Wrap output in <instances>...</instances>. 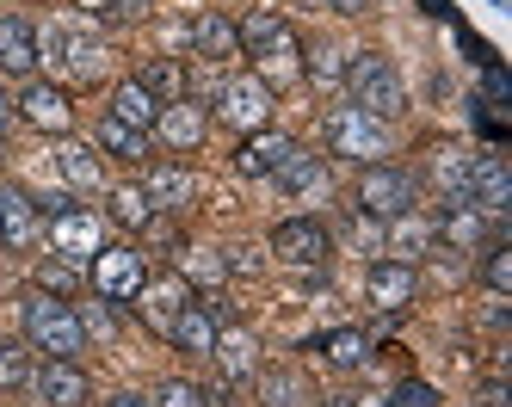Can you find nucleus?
Listing matches in <instances>:
<instances>
[{"label":"nucleus","mask_w":512,"mask_h":407,"mask_svg":"<svg viewBox=\"0 0 512 407\" xmlns=\"http://www.w3.org/2000/svg\"><path fill=\"white\" fill-rule=\"evenodd\" d=\"M19 321H25V346H31V352H44V358H81V352H87L81 309L68 303V296H50V290L31 284Z\"/></svg>","instance_id":"obj_1"},{"label":"nucleus","mask_w":512,"mask_h":407,"mask_svg":"<svg viewBox=\"0 0 512 407\" xmlns=\"http://www.w3.org/2000/svg\"><path fill=\"white\" fill-rule=\"evenodd\" d=\"M346 105H358V111H371V118H383V124H395L401 111H408V81H401V68L383 56V50H352V62H346Z\"/></svg>","instance_id":"obj_2"},{"label":"nucleus","mask_w":512,"mask_h":407,"mask_svg":"<svg viewBox=\"0 0 512 407\" xmlns=\"http://www.w3.org/2000/svg\"><path fill=\"white\" fill-rule=\"evenodd\" d=\"M321 142H327V155H340V161H383L395 155V124L371 118V111H358V105H334L321 118Z\"/></svg>","instance_id":"obj_3"},{"label":"nucleus","mask_w":512,"mask_h":407,"mask_svg":"<svg viewBox=\"0 0 512 407\" xmlns=\"http://www.w3.org/2000/svg\"><path fill=\"white\" fill-rule=\"evenodd\" d=\"M235 37H241V56L260 62V81H266V87H272V74H303V62H297V31L284 25V13L253 7V13L235 25Z\"/></svg>","instance_id":"obj_4"},{"label":"nucleus","mask_w":512,"mask_h":407,"mask_svg":"<svg viewBox=\"0 0 512 407\" xmlns=\"http://www.w3.org/2000/svg\"><path fill=\"white\" fill-rule=\"evenodd\" d=\"M358 216H377V222H389V216H408L414 204H420V179L408 173V167H395V161H371L358 173Z\"/></svg>","instance_id":"obj_5"},{"label":"nucleus","mask_w":512,"mask_h":407,"mask_svg":"<svg viewBox=\"0 0 512 407\" xmlns=\"http://www.w3.org/2000/svg\"><path fill=\"white\" fill-rule=\"evenodd\" d=\"M87 284L99 303H136V290L149 284V266H142V247H124V241H105L93 259H87Z\"/></svg>","instance_id":"obj_6"},{"label":"nucleus","mask_w":512,"mask_h":407,"mask_svg":"<svg viewBox=\"0 0 512 407\" xmlns=\"http://www.w3.org/2000/svg\"><path fill=\"white\" fill-rule=\"evenodd\" d=\"M272 105H278V93L260 74H235V81L216 87V124H229L235 136H253V130L272 124Z\"/></svg>","instance_id":"obj_7"},{"label":"nucleus","mask_w":512,"mask_h":407,"mask_svg":"<svg viewBox=\"0 0 512 407\" xmlns=\"http://www.w3.org/2000/svg\"><path fill=\"white\" fill-rule=\"evenodd\" d=\"M266 247H272L278 266H290V272H321L327 259H334V235H327L315 216H284Z\"/></svg>","instance_id":"obj_8"},{"label":"nucleus","mask_w":512,"mask_h":407,"mask_svg":"<svg viewBox=\"0 0 512 407\" xmlns=\"http://www.w3.org/2000/svg\"><path fill=\"white\" fill-rule=\"evenodd\" d=\"M136 185H142V192H149V204H155L161 216H186V210L198 204V192H204L198 167H186V161H155V167L142 173Z\"/></svg>","instance_id":"obj_9"},{"label":"nucleus","mask_w":512,"mask_h":407,"mask_svg":"<svg viewBox=\"0 0 512 407\" xmlns=\"http://www.w3.org/2000/svg\"><path fill=\"white\" fill-rule=\"evenodd\" d=\"M31 395L44 407H87L93 401V377L81 370V358H44L31 370Z\"/></svg>","instance_id":"obj_10"},{"label":"nucleus","mask_w":512,"mask_h":407,"mask_svg":"<svg viewBox=\"0 0 512 407\" xmlns=\"http://www.w3.org/2000/svg\"><path fill=\"white\" fill-rule=\"evenodd\" d=\"M44 235H50V253L75 259V266H87V259L105 247V216H93L87 204H75L68 216H50V222H44Z\"/></svg>","instance_id":"obj_11"},{"label":"nucleus","mask_w":512,"mask_h":407,"mask_svg":"<svg viewBox=\"0 0 512 407\" xmlns=\"http://www.w3.org/2000/svg\"><path fill=\"white\" fill-rule=\"evenodd\" d=\"M186 303H192V284L179 278V272H161V278H149V284L136 290L130 309L142 315V327H149L155 340H167V327L179 321V309H186Z\"/></svg>","instance_id":"obj_12"},{"label":"nucleus","mask_w":512,"mask_h":407,"mask_svg":"<svg viewBox=\"0 0 512 407\" xmlns=\"http://www.w3.org/2000/svg\"><path fill=\"white\" fill-rule=\"evenodd\" d=\"M463 198L482 210V216H506V210H512V173H506V161L494 155V148H475V155H469V185H463Z\"/></svg>","instance_id":"obj_13"},{"label":"nucleus","mask_w":512,"mask_h":407,"mask_svg":"<svg viewBox=\"0 0 512 407\" xmlns=\"http://www.w3.org/2000/svg\"><path fill=\"white\" fill-rule=\"evenodd\" d=\"M38 241H44V216H38V204H31V192L0 179V247H7V253H31Z\"/></svg>","instance_id":"obj_14"},{"label":"nucleus","mask_w":512,"mask_h":407,"mask_svg":"<svg viewBox=\"0 0 512 407\" xmlns=\"http://www.w3.org/2000/svg\"><path fill=\"white\" fill-rule=\"evenodd\" d=\"M155 136L167 142V155H198L204 136H210V111H204V99H173V105H161Z\"/></svg>","instance_id":"obj_15"},{"label":"nucleus","mask_w":512,"mask_h":407,"mask_svg":"<svg viewBox=\"0 0 512 407\" xmlns=\"http://www.w3.org/2000/svg\"><path fill=\"white\" fill-rule=\"evenodd\" d=\"M13 111H19L25 124L50 130V136H68V130H75V99H68V87H56V81H25V93H19Z\"/></svg>","instance_id":"obj_16"},{"label":"nucleus","mask_w":512,"mask_h":407,"mask_svg":"<svg viewBox=\"0 0 512 407\" xmlns=\"http://www.w3.org/2000/svg\"><path fill=\"white\" fill-rule=\"evenodd\" d=\"M364 296H371V309L401 315V309H414V296H420V272L401 266V259H377V266L364 272Z\"/></svg>","instance_id":"obj_17"},{"label":"nucleus","mask_w":512,"mask_h":407,"mask_svg":"<svg viewBox=\"0 0 512 407\" xmlns=\"http://www.w3.org/2000/svg\"><path fill=\"white\" fill-rule=\"evenodd\" d=\"M216 333H223V315H216V303H204V296L192 290V303L179 309V321L167 327V340H173V352H186V358H210Z\"/></svg>","instance_id":"obj_18"},{"label":"nucleus","mask_w":512,"mask_h":407,"mask_svg":"<svg viewBox=\"0 0 512 407\" xmlns=\"http://www.w3.org/2000/svg\"><path fill=\"white\" fill-rule=\"evenodd\" d=\"M0 74L38 81V25L25 13H0Z\"/></svg>","instance_id":"obj_19"},{"label":"nucleus","mask_w":512,"mask_h":407,"mask_svg":"<svg viewBox=\"0 0 512 407\" xmlns=\"http://www.w3.org/2000/svg\"><path fill=\"white\" fill-rule=\"evenodd\" d=\"M432 235L445 241V247H457V253H482L494 235H488V216L475 210V204H463V198H445V210H438V222H432Z\"/></svg>","instance_id":"obj_20"},{"label":"nucleus","mask_w":512,"mask_h":407,"mask_svg":"<svg viewBox=\"0 0 512 407\" xmlns=\"http://www.w3.org/2000/svg\"><path fill=\"white\" fill-rule=\"evenodd\" d=\"M290 148H297V142H290L284 130H253V136H241V148H235V173L241 179H272L278 167H284V155H290Z\"/></svg>","instance_id":"obj_21"},{"label":"nucleus","mask_w":512,"mask_h":407,"mask_svg":"<svg viewBox=\"0 0 512 407\" xmlns=\"http://www.w3.org/2000/svg\"><path fill=\"white\" fill-rule=\"evenodd\" d=\"M253 395H260V407H309L315 389L297 364H260L253 370Z\"/></svg>","instance_id":"obj_22"},{"label":"nucleus","mask_w":512,"mask_h":407,"mask_svg":"<svg viewBox=\"0 0 512 407\" xmlns=\"http://www.w3.org/2000/svg\"><path fill=\"white\" fill-rule=\"evenodd\" d=\"M210 358H216V370H223L229 383H253V370H260V340H253V327H223Z\"/></svg>","instance_id":"obj_23"},{"label":"nucleus","mask_w":512,"mask_h":407,"mask_svg":"<svg viewBox=\"0 0 512 407\" xmlns=\"http://www.w3.org/2000/svg\"><path fill=\"white\" fill-rule=\"evenodd\" d=\"M192 56H204L210 68H216V62H235V56H241L235 19H223V13H198V19H192Z\"/></svg>","instance_id":"obj_24"},{"label":"nucleus","mask_w":512,"mask_h":407,"mask_svg":"<svg viewBox=\"0 0 512 407\" xmlns=\"http://www.w3.org/2000/svg\"><path fill=\"white\" fill-rule=\"evenodd\" d=\"M136 81L149 87V99H155V105L192 99V74H186V62H179V56H155V62H142V74H136Z\"/></svg>","instance_id":"obj_25"},{"label":"nucleus","mask_w":512,"mask_h":407,"mask_svg":"<svg viewBox=\"0 0 512 407\" xmlns=\"http://www.w3.org/2000/svg\"><path fill=\"white\" fill-rule=\"evenodd\" d=\"M50 161H56V173H62L68 192H93V185H105L99 155H93V148H81V142H56V148H50Z\"/></svg>","instance_id":"obj_26"},{"label":"nucleus","mask_w":512,"mask_h":407,"mask_svg":"<svg viewBox=\"0 0 512 407\" xmlns=\"http://www.w3.org/2000/svg\"><path fill=\"white\" fill-rule=\"evenodd\" d=\"M278 185H284V192L290 198H303V192H321V185H327V155H315V148H290V155H284V167L272 173Z\"/></svg>","instance_id":"obj_27"},{"label":"nucleus","mask_w":512,"mask_h":407,"mask_svg":"<svg viewBox=\"0 0 512 407\" xmlns=\"http://www.w3.org/2000/svg\"><path fill=\"white\" fill-rule=\"evenodd\" d=\"M105 111H112L118 124H130V130H155V118H161V105L149 99V87H142L136 74L112 87V105H105Z\"/></svg>","instance_id":"obj_28"},{"label":"nucleus","mask_w":512,"mask_h":407,"mask_svg":"<svg viewBox=\"0 0 512 407\" xmlns=\"http://www.w3.org/2000/svg\"><path fill=\"white\" fill-rule=\"evenodd\" d=\"M469 155H475V148H463V142H432L426 173L445 185V198H463V185H469ZM463 204H469V198H463Z\"/></svg>","instance_id":"obj_29"},{"label":"nucleus","mask_w":512,"mask_h":407,"mask_svg":"<svg viewBox=\"0 0 512 407\" xmlns=\"http://www.w3.org/2000/svg\"><path fill=\"white\" fill-rule=\"evenodd\" d=\"M155 216V204H149V192H142V185H112V192H105V222H118V229H130V235H142V222Z\"/></svg>","instance_id":"obj_30"},{"label":"nucleus","mask_w":512,"mask_h":407,"mask_svg":"<svg viewBox=\"0 0 512 407\" xmlns=\"http://www.w3.org/2000/svg\"><path fill=\"white\" fill-rule=\"evenodd\" d=\"M438 235H432V222L420 216V210H408V216H389V253L401 259V266H414V259L432 247Z\"/></svg>","instance_id":"obj_31"},{"label":"nucleus","mask_w":512,"mask_h":407,"mask_svg":"<svg viewBox=\"0 0 512 407\" xmlns=\"http://www.w3.org/2000/svg\"><path fill=\"white\" fill-rule=\"evenodd\" d=\"M315 352L334 370H358L364 358H371V333H364V327H334V333H321V340H315Z\"/></svg>","instance_id":"obj_32"},{"label":"nucleus","mask_w":512,"mask_h":407,"mask_svg":"<svg viewBox=\"0 0 512 407\" xmlns=\"http://www.w3.org/2000/svg\"><path fill=\"white\" fill-rule=\"evenodd\" d=\"M99 155H112V161H149V130H130V124H118L112 111L99 118Z\"/></svg>","instance_id":"obj_33"},{"label":"nucleus","mask_w":512,"mask_h":407,"mask_svg":"<svg viewBox=\"0 0 512 407\" xmlns=\"http://www.w3.org/2000/svg\"><path fill=\"white\" fill-rule=\"evenodd\" d=\"M31 370H38V352L25 340H13V333H0V395L31 389Z\"/></svg>","instance_id":"obj_34"},{"label":"nucleus","mask_w":512,"mask_h":407,"mask_svg":"<svg viewBox=\"0 0 512 407\" xmlns=\"http://www.w3.org/2000/svg\"><path fill=\"white\" fill-rule=\"evenodd\" d=\"M38 290H50V296H75L87 290V266H75V259H62V253H50V259H38Z\"/></svg>","instance_id":"obj_35"},{"label":"nucleus","mask_w":512,"mask_h":407,"mask_svg":"<svg viewBox=\"0 0 512 407\" xmlns=\"http://www.w3.org/2000/svg\"><path fill=\"white\" fill-rule=\"evenodd\" d=\"M179 278H186L192 290H198V284H223V278H229V259L216 253V247H192V241H186V247H179Z\"/></svg>","instance_id":"obj_36"},{"label":"nucleus","mask_w":512,"mask_h":407,"mask_svg":"<svg viewBox=\"0 0 512 407\" xmlns=\"http://www.w3.org/2000/svg\"><path fill=\"white\" fill-rule=\"evenodd\" d=\"M482 284H488L494 296H506V290H512V241H500V235H494V241L482 247Z\"/></svg>","instance_id":"obj_37"},{"label":"nucleus","mask_w":512,"mask_h":407,"mask_svg":"<svg viewBox=\"0 0 512 407\" xmlns=\"http://www.w3.org/2000/svg\"><path fill=\"white\" fill-rule=\"evenodd\" d=\"M155 407H204V395H198V383H186V377H167L155 395H149Z\"/></svg>","instance_id":"obj_38"},{"label":"nucleus","mask_w":512,"mask_h":407,"mask_svg":"<svg viewBox=\"0 0 512 407\" xmlns=\"http://www.w3.org/2000/svg\"><path fill=\"white\" fill-rule=\"evenodd\" d=\"M389 407H438V389L420 383V377H401V383L389 389Z\"/></svg>","instance_id":"obj_39"},{"label":"nucleus","mask_w":512,"mask_h":407,"mask_svg":"<svg viewBox=\"0 0 512 407\" xmlns=\"http://www.w3.org/2000/svg\"><path fill=\"white\" fill-rule=\"evenodd\" d=\"M309 74H315V81H340V74H346V62H340V50H315V62H309Z\"/></svg>","instance_id":"obj_40"},{"label":"nucleus","mask_w":512,"mask_h":407,"mask_svg":"<svg viewBox=\"0 0 512 407\" xmlns=\"http://www.w3.org/2000/svg\"><path fill=\"white\" fill-rule=\"evenodd\" d=\"M482 407H512V389H506L500 377H488V383H482Z\"/></svg>","instance_id":"obj_41"},{"label":"nucleus","mask_w":512,"mask_h":407,"mask_svg":"<svg viewBox=\"0 0 512 407\" xmlns=\"http://www.w3.org/2000/svg\"><path fill=\"white\" fill-rule=\"evenodd\" d=\"M99 407H155L149 395H136V389H118V395H105Z\"/></svg>","instance_id":"obj_42"},{"label":"nucleus","mask_w":512,"mask_h":407,"mask_svg":"<svg viewBox=\"0 0 512 407\" xmlns=\"http://www.w3.org/2000/svg\"><path fill=\"white\" fill-rule=\"evenodd\" d=\"M13 118H19V111H13V99H7V87H0V136H7V130H13Z\"/></svg>","instance_id":"obj_43"},{"label":"nucleus","mask_w":512,"mask_h":407,"mask_svg":"<svg viewBox=\"0 0 512 407\" xmlns=\"http://www.w3.org/2000/svg\"><path fill=\"white\" fill-rule=\"evenodd\" d=\"M321 7H334V13H346V19H352V13H364V7H371V0H321Z\"/></svg>","instance_id":"obj_44"},{"label":"nucleus","mask_w":512,"mask_h":407,"mask_svg":"<svg viewBox=\"0 0 512 407\" xmlns=\"http://www.w3.org/2000/svg\"><path fill=\"white\" fill-rule=\"evenodd\" d=\"M321 407H358V401H352V395H327Z\"/></svg>","instance_id":"obj_45"}]
</instances>
